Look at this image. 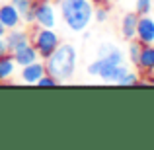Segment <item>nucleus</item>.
Returning <instances> with one entry per match:
<instances>
[{
	"label": "nucleus",
	"mask_w": 154,
	"mask_h": 150,
	"mask_svg": "<svg viewBox=\"0 0 154 150\" xmlns=\"http://www.w3.org/2000/svg\"><path fill=\"white\" fill-rule=\"evenodd\" d=\"M152 4H154V0H137V14H139V16L150 14Z\"/></svg>",
	"instance_id": "nucleus-18"
},
{
	"label": "nucleus",
	"mask_w": 154,
	"mask_h": 150,
	"mask_svg": "<svg viewBox=\"0 0 154 150\" xmlns=\"http://www.w3.org/2000/svg\"><path fill=\"white\" fill-rule=\"evenodd\" d=\"M8 45H6V41H4V37H0V57H4V55H8Z\"/></svg>",
	"instance_id": "nucleus-22"
},
{
	"label": "nucleus",
	"mask_w": 154,
	"mask_h": 150,
	"mask_svg": "<svg viewBox=\"0 0 154 150\" xmlns=\"http://www.w3.org/2000/svg\"><path fill=\"white\" fill-rule=\"evenodd\" d=\"M137 41L140 45H154V18L150 14L139 16L137 22Z\"/></svg>",
	"instance_id": "nucleus-5"
},
{
	"label": "nucleus",
	"mask_w": 154,
	"mask_h": 150,
	"mask_svg": "<svg viewBox=\"0 0 154 150\" xmlns=\"http://www.w3.org/2000/svg\"><path fill=\"white\" fill-rule=\"evenodd\" d=\"M10 55H12V59H14L16 66H20V68L26 66V64L35 63V60H39V53L31 43L26 45V47H22V49H18V51H14V53H10Z\"/></svg>",
	"instance_id": "nucleus-9"
},
{
	"label": "nucleus",
	"mask_w": 154,
	"mask_h": 150,
	"mask_svg": "<svg viewBox=\"0 0 154 150\" xmlns=\"http://www.w3.org/2000/svg\"><path fill=\"white\" fill-rule=\"evenodd\" d=\"M14 72H16V63H14V59H12L10 53L4 55V57H0V82L10 80L12 76H14Z\"/></svg>",
	"instance_id": "nucleus-14"
},
{
	"label": "nucleus",
	"mask_w": 154,
	"mask_h": 150,
	"mask_svg": "<svg viewBox=\"0 0 154 150\" xmlns=\"http://www.w3.org/2000/svg\"><path fill=\"white\" fill-rule=\"evenodd\" d=\"M6 31H8V29L2 26V22H0V37H4V35H6Z\"/></svg>",
	"instance_id": "nucleus-24"
},
{
	"label": "nucleus",
	"mask_w": 154,
	"mask_h": 150,
	"mask_svg": "<svg viewBox=\"0 0 154 150\" xmlns=\"http://www.w3.org/2000/svg\"><path fill=\"white\" fill-rule=\"evenodd\" d=\"M115 66H117V64H111L109 60L98 57L94 63L88 64V74H90V76H96V78L103 80V82H109V80H111L113 70H115Z\"/></svg>",
	"instance_id": "nucleus-8"
},
{
	"label": "nucleus",
	"mask_w": 154,
	"mask_h": 150,
	"mask_svg": "<svg viewBox=\"0 0 154 150\" xmlns=\"http://www.w3.org/2000/svg\"><path fill=\"white\" fill-rule=\"evenodd\" d=\"M137 22H139V14L137 12H127V14L121 18V37L125 41H131L137 37Z\"/></svg>",
	"instance_id": "nucleus-11"
},
{
	"label": "nucleus",
	"mask_w": 154,
	"mask_h": 150,
	"mask_svg": "<svg viewBox=\"0 0 154 150\" xmlns=\"http://www.w3.org/2000/svg\"><path fill=\"white\" fill-rule=\"evenodd\" d=\"M60 6V18L64 26L74 33H82L94 20V4L92 0H63Z\"/></svg>",
	"instance_id": "nucleus-2"
},
{
	"label": "nucleus",
	"mask_w": 154,
	"mask_h": 150,
	"mask_svg": "<svg viewBox=\"0 0 154 150\" xmlns=\"http://www.w3.org/2000/svg\"><path fill=\"white\" fill-rule=\"evenodd\" d=\"M98 57L109 60L111 64H125L123 51H121L117 45H113V43H102V45H100V49H98Z\"/></svg>",
	"instance_id": "nucleus-12"
},
{
	"label": "nucleus",
	"mask_w": 154,
	"mask_h": 150,
	"mask_svg": "<svg viewBox=\"0 0 154 150\" xmlns=\"http://www.w3.org/2000/svg\"><path fill=\"white\" fill-rule=\"evenodd\" d=\"M57 84H59V82L53 78L49 72H45V74L37 80V86H41V88H53V86H57Z\"/></svg>",
	"instance_id": "nucleus-21"
},
{
	"label": "nucleus",
	"mask_w": 154,
	"mask_h": 150,
	"mask_svg": "<svg viewBox=\"0 0 154 150\" xmlns=\"http://www.w3.org/2000/svg\"><path fill=\"white\" fill-rule=\"evenodd\" d=\"M51 2H55V4H60V2H63V0H51Z\"/></svg>",
	"instance_id": "nucleus-25"
},
{
	"label": "nucleus",
	"mask_w": 154,
	"mask_h": 150,
	"mask_svg": "<svg viewBox=\"0 0 154 150\" xmlns=\"http://www.w3.org/2000/svg\"><path fill=\"white\" fill-rule=\"evenodd\" d=\"M45 60H35V63L31 64H26V66H22V70H20V80H22L23 84H37V80L41 78L43 74H45Z\"/></svg>",
	"instance_id": "nucleus-7"
},
{
	"label": "nucleus",
	"mask_w": 154,
	"mask_h": 150,
	"mask_svg": "<svg viewBox=\"0 0 154 150\" xmlns=\"http://www.w3.org/2000/svg\"><path fill=\"white\" fill-rule=\"evenodd\" d=\"M10 4L20 12V16H23L27 10L33 8V0H10Z\"/></svg>",
	"instance_id": "nucleus-16"
},
{
	"label": "nucleus",
	"mask_w": 154,
	"mask_h": 150,
	"mask_svg": "<svg viewBox=\"0 0 154 150\" xmlns=\"http://www.w3.org/2000/svg\"><path fill=\"white\" fill-rule=\"evenodd\" d=\"M137 66L143 72H154V45H143Z\"/></svg>",
	"instance_id": "nucleus-13"
},
{
	"label": "nucleus",
	"mask_w": 154,
	"mask_h": 150,
	"mask_svg": "<svg viewBox=\"0 0 154 150\" xmlns=\"http://www.w3.org/2000/svg\"><path fill=\"white\" fill-rule=\"evenodd\" d=\"M109 12H107V6H96L94 8V20L98 23H103L105 20H107Z\"/></svg>",
	"instance_id": "nucleus-20"
},
{
	"label": "nucleus",
	"mask_w": 154,
	"mask_h": 150,
	"mask_svg": "<svg viewBox=\"0 0 154 150\" xmlns=\"http://www.w3.org/2000/svg\"><path fill=\"white\" fill-rule=\"evenodd\" d=\"M139 82H140L139 74H137V72H131V70H129L127 74H125L123 78L119 80V86H135V84H139Z\"/></svg>",
	"instance_id": "nucleus-17"
},
{
	"label": "nucleus",
	"mask_w": 154,
	"mask_h": 150,
	"mask_svg": "<svg viewBox=\"0 0 154 150\" xmlns=\"http://www.w3.org/2000/svg\"><path fill=\"white\" fill-rule=\"evenodd\" d=\"M0 22L6 29H14V27L22 26V16L12 4H4L0 6Z\"/></svg>",
	"instance_id": "nucleus-10"
},
{
	"label": "nucleus",
	"mask_w": 154,
	"mask_h": 150,
	"mask_svg": "<svg viewBox=\"0 0 154 150\" xmlns=\"http://www.w3.org/2000/svg\"><path fill=\"white\" fill-rule=\"evenodd\" d=\"M92 4H94V8L96 6H107V0H92Z\"/></svg>",
	"instance_id": "nucleus-23"
},
{
	"label": "nucleus",
	"mask_w": 154,
	"mask_h": 150,
	"mask_svg": "<svg viewBox=\"0 0 154 150\" xmlns=\"http://www.w3.org/2000/svg\"><path fill=\"white\" fill-rule=\"evenodd\" d=\"M4 41H6L8 45V51L14 53L18 49H22V47L29 45V33H27L26 29H22V27H14V29H8L6 35H4Z\"/></svg>",
	"instance_id": "nucleus-6"
},
{
	"label": "nucleus",
	"mask_w": 154,
	"mask_h": 150,
	"mask_svg": "<svg viewBox=\"0 0 154 150\" xmlns=\"http://www.w3.org/2000/svg\"><path fill=\"white\" fill-rule=\"evenodd\" d=\"M35 23L39 27H55L57 26V10L51 0H33Z\"/></svg>",
	"instance_id": "nucleus-4"
},
{
	"label": "nucleus",
	"mask_w": 154,
	"mask_h": 150,
	"mask_svg": "<svg viewBox=\"0 0 154 150\" xmlns=\"http://www.w3.org/2000/svg\"><path fill=\"white\" fill-rule=\"evenodd\" d=\"M78 63V51L70 43H60L55 51L45 59V70L49 72L57 82H68L72 80Z\"/></svg>",
	"instance_id": "nucleus-1"
},
{
	"label": "nucleus",
	"mask_w": 154,
	"mask_h": 150,
	"mask_svg": "<svg viewBox=\"0 0 154 150\" xmlns=\"http://www.w3.org/2000/svg\"><path fill=\"white\" fill-rule=\"evenodd\" d=\"M29 41H31V45L37 49L39 59H43V60L60 45V39H59V35H57L55 27H39L37 26L35 31H33V35L29 37Z\"/></svg>",
	"instance_id": "nucleus-3"
},
{
	"label": "nucleus",
	"mask_w": 154,
	"mask_h": 150,
	"mask_svg": "<svg viewBox=\"0 0 154 150\" xmlns=\"http://www.w3.org/2000/svg\"><path fill=\"white\" fill-rule=\"evenodd\" d=\"M140 43L137 41V39H131L129 41V47H127V57H129V60H131L133 64L137 66V60H139V55H140Z\"/></svg>",
	"instance_id": "nucleus-15"
},
{
	"label": "nucleus",
	"mask_w": 154,
	"mask_h": 150,
	"mask_svg": "<svg viewBox=\"0 0 154 150\" xmlns=\"http://www.w3.org/2000/svg\"><path fill=\"white\" fill-rule=\"evenodd\" d=\"M127 72H129V68L125 66V64H117V66H115V70H113V74H111V80H109V82L119 84V80L123 78V76L127 74Z\"/></svg>",
	"instance_id": "nucleus-19"
}]
</instances>
